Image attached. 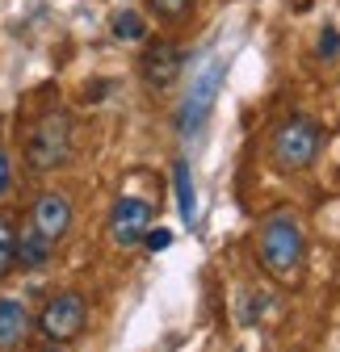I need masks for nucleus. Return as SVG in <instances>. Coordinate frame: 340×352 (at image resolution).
Masks as SVG:
<instances>
[{
    "label": "nucleus",
    "mask_w": 340,
    "mask_h": 352,
    "mask_svg": "<svg viewBox=\"0 0 340 352\" xmlns=\"http://www.w3.org/2000/svg\"><path fill=\"white\" fill-rule=\"evenodd\" d=\"M303 256H307V243H303V231L290 214H273L269 223L261 227V264L273 273V277H294L303 269Z\"/></svg>",
    "instance_id": "1"
},
{
    "label": "nucleus",
    "mask_w": 340,
    "mask_h": 352,
    "mask_svg": "<svg viewBox=\"0 0 340 352\" xmlns=\"http://www.w3.org/2000/svg\"><path fill=\"white\" fill-rule=\"evenodd\" d=\"M67 155H72V118L63 109H47L25 139V160L34 172H55L67 164Z\"/></svg>",
    "instance_id": "2"
},
{
    "label": "nucleus",
    "mask_w": 340,
    "mask_h": 352,
    "mask_svg": "<svg viewBox=\"0 0 340 352\" xmlns=\"http://www.w3.org/2000/svg\"><path fill=\"white\" fill-rule=\"evenodd\" d=\"M319 155V126L311 118H290L273 135V164L281 172H299Z\"/></svg>",
    "instance_id": "3"
},
{
    "label": "nucleus",
    "mask_w": 340,
    "mask_h": 352,
    "mask_svg": "<svg viewBox=\"0 0 340 352\" xmlns=\"http://www.w3.org/2000/svg\"><path fill=\"white\" fill-rule=\"evenodd\" d=\"M84 323H89V302H84L76 289L55 294L47 306H42V315H38V331L51 344H72L84 331Z\"/></svg>",
    "instance_id": "4"
},
{
    "label": "nucleus",
    "mask_w": 340,
    "mask_h": 352,
    "mask_svg": "<svg viewBox=\"0 0 340 352\" xmlns=\"http://www.w3.org/2000/svg\"><path fill=\"white\" fill-rule=\"evenodd\" d=\"M219 76H223V63H219V59H206V63L198 67V76L189 80L185 105H181V113H177L181 135H193V130L210 118V105H215V93H219Z\"/></svg>",
    "instance_id": "5"
},
{
    "label": "nucleus",
    "mask_w": 340,
    "mask_h": 352,
    "mask_svg": "<svg viewBox=\"0 0 340 352\" xmlns=\"http://www.w3.org/2000/svg\"><path fill=\"white\" fill-rule=\"evenodd\" d=\"M151 231V201L143 197H118L109 210V239L118 248H135Z\"/></svg>",
    "instance_id": "6"
},
{
    "label": "nucleus",
    "mask_w": 340,
    "mask_h": 352,
    "mask_svg": "<svg viewBox=\"0 0 340 352\" xmlns=\"http://www.w3.org/2000/svg\"><path fill=\"white\" fill-rule=\"evenodd\" d=\"M139 67H143V80L151 88H168V84L185 72V51L177 47V42H168V38H156V42H147V47H143Z\"/></svg>",
    "instance_id": "7"
},
{
    "label": "nucleus",
    "mask_w": 340,
    "mask_h": 352,
    "mask_svg": "<svg viewBox=\"0 0 340 352\" xmlns=\"http://www.w3.org/2000/svg\"><path fill=\"white\" fill-rule=\"evenodd\" d=\"M30 227L38 235H47L51 243H59L72 227V201L63 193H38L34 197V210H30Z\"/></svg>",
    "instance_id": "8"
},
{
    "label": "nucleus",
    "mask_w": 340,
    "mask_h": 352,
    "mask_svg": "<svg viewBox=\"0 0 340 352\" xmlns=\"http://www.w3.org/2000/svg\"><path fill=\"white\" fill-rule=\"evenodd\" d=\"M30 340V311L17 298H0V352H21Z\"/></svg>",
    "instance_id": "9"
},
{
    "label": "nucleus",
    "mask_w": 340,
    "mask_h": 352,
    "mask_svg": "<svg viewBox=\"0 0 340 352\" xmlns=\"http://www.w3.org/2000/svg\"><path fill=\"white\" fill-rule=\"evenodd\" d=\"M51 252H55V243L47 239V235H38L34 227H25V231H17V264L21 269H47V260H51Z\"/></svg>",
    "instance_id": "10"
},
{
    "label": "nucleus",
    "mask_w": 340,
    "mask_h": 352,
    "mask_svg": "<svg viewBox=\"0 0 340 352\" xmlns=\"http://www.w3.org/2000/svg\"><path fill=\"white\" fill-rule=\"evenodd\" d=\"M173 185H177V210L185 223H193L198 218V189H193V176H189V164H173Z\"/></svg>",
    "instance_id": "11"
},
{
    "label": "nucleus",
    "mask_w": 340,
    "mask_h": 352,
    "mask_svg": "<svg viewBox=\"0 0 340 352\" xmlns=\"http://www.w3.org/2000/svg\"><path fill=\"white\" fill-rule=\"evenodd\" d=\"M17 264V218L13 210H0V277H9Z\"/></svg>",
    "instance_id": "12"
},
{
    "label": "nucleus",
    "mask_w": 340,
    "mask_h": 352,
    "mask_svg": "<svg viewBox=\"0 0 340 352\" xmlns=\"http://www.w3.org/2000/svg\"><path fill=\"white\" fill-rule=\"evenodd\" d=\"M147 34V25H143V17L135 13V9H122L118 17H114V38L118 42H139Z\"/></svg>",
    "instance_id": "13"
},
{
    "label": "nucleus",
    "mask_w": 340,
    "mask_h": 352,
    "mask_svg": "<svg viewBox=\"0 0 340 352\" xmlns=\"http://www.w3.org/2000/svg\"><path fill=\"white\" fill-rule=\"evenodd\" d=\"M147 5H151L164 21H181V17L193 9V0H147Z\"/></svg>",
    "instance_id": "14"
},
{
    "label": "nucleus",
    "mask_w": 340,
    "mask_h": 352,
    "mask_svg": "<svg viewBox=\"0 0 340 352\" xmlns=\"http://www.w3.org/2000/svg\"><path fill=\"white\" fill-rule=\"evenodd\" d=\"M319 59H336L340 55V30H323V38H319Z\"/></svg>",
    "instance_id": "15"
},
{
    "label": "nucleus",
    "mask_w": 340,
    "mask_h": 352,
    "mask_svg": "<svg viewBox=\"0 0 340 352\" xmlns=\"http://www.w3.org/2000/svg\"><path fill=\"white\" fill-rule=\"evenodd\" d=\"M9 185H13V164H9V151L0 147V197L9 193Z\"/></svg>",
    "instance_id": "16"
},
{
    "label": "nucleus",
    "mask_w": 340,
    "mask_h": 352,
    "mask_svg": "<svg viewBox=\"0 0 340 352\" xmlns=\"http://www.w3.org/2000/svg\"><path fill=\"white\" fill-rule=\"evenodd\" d=\"M143 243H147L151 252H164L168 243H173V231H164V227H160V231H147V235H143Z\"/></svg>",
    "instance_id": "17"
},
{
    "label": "nucleus",
    "mask_w": 340,
    "mask_h": 352,
    "mask_svg": "<svg viewBox=\"0 0 340 352\" xmlns=\"http://www.w3.org/2000/svg\"><path fill=\"white\" fill-rule=\"evenodd\" d=\"M47 352H63V348H55V344H51V348H47Z\"/></svg>",
    "instance_id": "18"
}]
</instances>
